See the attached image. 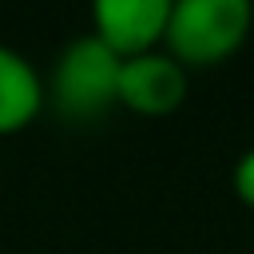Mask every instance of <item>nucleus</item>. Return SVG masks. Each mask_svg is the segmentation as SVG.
<instances>
[{
    "mask_svg": "<svg viewBox=\"0 0 254 254\" xmlns=\"http://www.w3.org/2000/svg\"><path fill=\"white\" fill-rule=\"evenodd\" d=\"M254 28V0H175L163 52L187 71L226 64Z\"/></svg>",
    "mask_w": 254,
    "mask_h": 254,
    "instance_id": "nucleus-1",
    "label": "nucleus"
},
{
    "mask_svg": "<svg viewBox=\"0 0 254 254\" xmlns=\"http://www.w3.org/2000/svg\"><path fill=\"white\" fill-rule=\"evenodd\" d=\"M119 56L99 44L91 32L75 36L52 64V75L44 83L48 103L64 115V119H99L103 111L115 107V91H119Z\"/></svg>",
    "mask_w": 254,
    "mask_h": 254,
    "instance_id": "nucleus-2",
    "label": "nucleus"
},
{
    "mask_svg": "<svg viewBox=\"0 0 254 254\" xmlns=\"http://www.w3.org/2000/svg\"><path fill=\"white\" fill-rule=\"evenodd\" d=\"M190 71L183 64H175L163 48L143 52V56H127L119 64V91H115V107L143 115V119H163L175 115L187 103V79Z\"/></svg>",
    "mask_w": 254,
    "mask_h": 254,
    "instance_id": "nucleus-3",
    "label": "nucleus"
},
{
    "mask_svg": "<svg viewBox=\"0 0 254 254\" xmlns=\"http://www.w3.org/2000/svg\"><path fill=\"white\" fill-rule=\"evenodd\" d=\"M175 0H91V36L119 60L163 48Z\"/></svg>",
    "mask_w": 254,
    "mask_h": 254,
    "instance_id": "nucleus-4",
    "label": "nucleus"
},
{
    "mask_svg": "<svg viewBox=\"0 0 254 254\" xmlns=\"http://www.w3.org/2000/svg\"><path fill=\"white\" fill-rule=\"evenodd\" d=\"M44 103H48V91L36 64L24 52L0 44V139L32 127Z\"/></svg>",
    "mask_w": 254,
    "mask_h": 254,
    "instance_id": "nucleus-5",
    "label": "nucleus"
},
{
    "mask_svg": "<svg viewBox=\"0 0 254 254\" xmlns=\"http://www.w3.org/2000/svg\"><path fill=\"white\" fill-rule=\"evenodd\" d=\"M230 190H234V198H238L242 206H250V210H254V147H250V151H242V155L234 159Z\"/></svg>",
    "mask_w": 254,
    "mask_h": 254,
    "instance_id": "nucleus-6",
    "label": "nucleus"
}]
</instances>
